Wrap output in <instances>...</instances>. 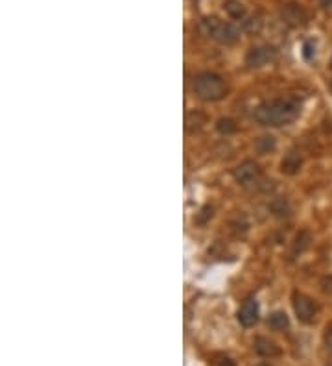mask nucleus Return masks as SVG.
I'll list each match as a JSON object with an SVG mask.
<instances>
[{
    "instance_id": "2eb2a0df",
    "label": "nucleus",
    "mask_w": 332,
    "mask_h": 366,
    "mask_svg": "<svg viewBox=\"0 0 332 366\" xmlns=\"http://www.w3.org/2000/svg\"><path fill=\"white\" fill-rule=\"evenodd\" d=\"M225 11H227V15L231 17V19H236V21H244L246 19V8L242 6L240 2H236V0L225 2Z\"/></svg>"
},
{
    "instance_id": "6e6552de",
    "label": "nucleus",
    "mask_w": 332,
    "mask_h": 366,
    "mask_svg": "<svg viewBox=\"0 0 332 366\" xmlns=\"http://www.w3.org/2000/svg\"><path fill=\"white\" fill-rule=\"evenodd\" d=\"M238 322L244 327H253L258 322V301L255 298H249L244 301V305L238 311Z\"/></svg>"
},
{
    "instance_id": "f8f14e48",
    "label": "nucleus",
    "mask_w": 332,
    "mask_h": 366,
    "mask_svg": "<svg viewBox=\"0 0 332 366\" xmlns=\"http://www.w3.org/2000/svg\"><path fill=\"white\" fill-rule=\"evenodd\" d=\"M205 122H207V116L203 115L201 111H190V113H187V116H185V128H187L188 133L198 132Z\"/></svg>"
},
{
    "instance_id": "9b49d317",
    "label": "nucleus",
    "mask_w": 332,
    "mask_h": 366,
    "mask_svg": "<svg viewBox=\"0 0 332 366\" xmlns=\"http://www.w3.org/2000/svg\"><path fill=\"white\" fill-rule=\"evenodd\" d=\"M255 351L262 357H277L281 353L279 346L275 344L273 341L266 339V337H258L257 342H255Z\"/></svg>"
},
{
    "instance_id": "20e7f679",
    "label": "nucleus",
    "mask_w": 332,
    "mask_h": 366,
    "mask_svg": "<svg viewBox=\"0 0 332 366\" xmlns=\"http://www.w3.org/2000/svg\"><path fill=\"white\" fill-rule=\"evenodd\" d=\"M291 305H293V311H295V316H297L299 322H303V324H312L315 320L317 303H315L310 296L303 294V292H293V296H291Z\"/></svg>"
},
{
    "instance_id": "6ab92c4d",
    "label": "nucleus",
    "mask_w": 332,
    "mask_h": 366,
    "mask_svg": "<svg viewBox=\"0 0 332 366\" xmlns=\"http://www.w3.org/2000/svg\"><path fill=\"white\" fill-rule=\"evenodd\" d=\"M210 216H212V207H203L201 209V215H198V218H196V222L198 224H205L207 218H210Z\"/></svg>"
},
{
    "instance_id": "dca6fc26",
    "label": "nucleus",
    "mask_w": 332,
    "mask_h": 366,
    "mask_svg": "<svg viewBox=\"0 0 332 366\" xmlns=\"http://www.w3.org/2000/svg\"><path fill=\"white\" fill-rule=\"evenodd\" d=\"M270 211H271L275 216H279V218L290 216V206H288V202L284 198H275L273 202L270 204Z\"/></svg>"
},
{
    "instance_id": "f257e3e1",
    "label": "nucleus",
    "mask_w": 332,
    "mask_h": 366,
    "mask_svg": "<svg viewBox=\"0 0 332 366\" xmlns=\"http://www.w3.org/2000/svg\"><path fill=\"white\" fill-rule=\"evenodd\" d=\"M301 113V102L295 98H273L262 102L255 109V120L262 126H279L291 124Z\"/></svg>"
},
{
    "instance_id": "412c9836",
    "label": "nucleus",
    "mask_w": 332,
    "mask_h": 366,
    "mask_svg": "<svg viewBox=\"0 0 332 366\" xmlns=\"http://www.w3.org/2000/svg\"><path fill=\"white\" fill-rule=\"evenodd\" d=\"M216 366H236L234 365V361L229 357H224V359H220L218 363H216Z\"/></svg>"
},
{
    "instance_id": "393cba45",
    "label": "nucleus",
    "mask_w": 332,
    "mask_h": 366,
    "mask_svg": "<svg viewBox=\"0 0 332 366\" xmlns=\"http://www.w3.org/2000/svg\"><path fill=\"white\" fill-rule=\"evenodd\" d=\"M258 366H268V365H258Z\"/></svg>"
},
{
    "instance_id": "aec40b11",
    "label": "nucleus",
    "mask_w": 332,
    "mask_h": 366,
    "mask_svg": "<svg viewBox=\"0 0 332 366\" xmlns=\"http://www.w3.org/2000/svg\"><path fill=\"white\" fill-rule=\"evenodd\" d=\"M325 344H327V349L332 351V324L327 327V333H325Z\"/></svg>"
},
{
    "instance_id": "4be33fe9",
    "label": "nucleus",
    "mask_w": 332,
    "mask_h": 366,
    "mask_svg": "<svg viewBox=\"0 0 332 366\" xmlns=\"http://www.w3.org/2000/svg\"><path fill=\"white\" fill-rule=\"evenodd\" d=\"M317 2L323 9H332V0H317Z\"/></svg>"
},
{
    "instance_id": "a211bd4d",
    "label": "nucleus",
    "mask_w": 332,
    "mask_h": 366,
    "mask_svg": "<svg viewBox=\"0 0 332 366\" xmlns=\"http://www.w3.org/2000/svg\"><path fill=\"white\" fill-rule=\"evenodd\" d=\"M262 28V21L258 17H246L242 21V30L246 33H258Z\"/></svg>"
},
{
    "instance_id": "423d86ee",
    "label": "nucleus",
    "mask_w": 332,
    "mask_h": 366,
    "mask_svg": "<svg viewBox=\"0 0 332 366\" xmlns=\"http://www.w3.org/2000/svg\"><path fill=\"white\" fill-rule=\"evenodd\" d=\"M260 178V166L255 161H244L234 168V180L240 183L242 187H249L258 182Z\"/></svg>"
},
{
    "instance_id": "7ed1b4c3",
    "label": "nucleus",
    "mask_w": 332,
    "mask_h": 366,
    "mask_svg": "<svg viewBox=\"0 0 332 366\" xmlns=\"http://www.w3.org/2000/svg\"><path fill=\"white\" fill-rule=\"evenodd\" d=\"M194 92L198 94L201 100H207V102H216V100H222L227 92V85H225V80L220 74H214V72H201L194 78Z\"/></svg>"
},
{
    "instance_id": "1a4fd4ad",
    "label": "nucleus",
    "mask_w": 332,
    "mask_h": 366,
    "mask_svg": "<svg viewBox=\"0 0 332 366\" xmlns=\"http://www.w3.org/2000/svg\"><path fill=\"white\" fill-rule=\"evenodd\" d=\"M301 166H303V158H301V154L295 152V150H290V152L284 156V159L281 161V170H282V174H286V176H295L299 170H301Z\"/></svg>"
},
{
    "instance_id": "ddd939ff",
    "label": "nucleus",
    "mask_w": 332,
    "mask_h": 366,
    "mask_svg": "<svg viewBox=\"0 0 332 366\" xmlns=\"http://www.w3.org/2000/svg\"><path fill=\"white\" fill-rule=\"evenodd\" d=\"M268 325H270L273 331H286L288 325H290V320H288L286 313L275 311V313H271L270 318H268Z\"/></svg>"
},
{
    "instance_id": "0eeeda50",
    "label": "nucleus",
    "mask_w": 332,
    "mask_h": 366,
    "mask_svg": "<svg viewBox=\"0 0 332 366\" xmlns=\"http://www.w3.org/2000/svg\"><path fill=\"white\" fill-rule=\"evenodd\" d=\"M281 17L286 24L293 26V28L307 24V13H305V9L301 8L299 4H286L281 9Z\"/></svg>"
},
{
    "instance_id": "f3484780",
    "label": "nucleus",
    "mask_w": 332,
    "mask_h": 366,
    "mask_svg": "<svg viewBox=\"0 0 332 366\" xmlns=\"http://www.w3.org/2000/svg\"><path fill=\"white\" fill-rule=\"evenodd\" d=\"M216 130L220 133H224V135H231V133H234L238 130V126H236V122H234L232 118H229V116H222V118L216 122Z\"/></svg>"
},
{
    "instance_id": "4468645a",
    "label": "nucleus",
    "mask_w": 332,
    "mask_h": 366,
    "mask_svg": "<svg viewBox=\"0 0 332 366\" xmlns=\"http://www.w3.org/2000/svg\"><path fill=\"white\" fill-rule=\"evenodd\" d=\"M275 148H277V142H275V137H271V135H264V137L255 141V150L258 154H262V156L271 154Z\"/></svg>"
},
{
    "instance_id": "b1692460",
    "label": "nucleus",
    "mask_w": 332,
    "mask_h": 366,
    "mask_svg": "<svg viewBox=\"0 0 332 366\" xmlns=\"http://www.w3.org/2000/svg\"><path fill=\"white\" fill-rule=\"evenodd\" d=\"M327 366H332V361H331V363H329V365H327Z\"/></svg>"
},
{
    "instance_id": "9d476101",
    "label": "nucleus",
    "mask_w": 332,
    "mask_h": 366,
    "mask_svg": "<svg viewBox=\"0 0 332 366\" xmlns=\"http://www.w3.org/2000/svg\"><path fill=\"white\" fill-rule=\"evenodd\" d=\"M310 242H312V235L308 229H301V231L295 235V239L291 242V259L299 257L301 253H305L308 248H310Z\"/></svg>"
},
{
    "instance_id": "5701e85b",
    "label": "nucleus",
    "mask_w": 332,
    "mask_h": 366,
    "mask_svg": "<svg viewBox=\"0 0 332 366\" xmlns=\"http://www.w3.org/2000/svg\"><path fill=\"white\" fill-rule=\"evenodd\" d=\"M305 58L312 59V45H310V43H307V45H305Z\"/></svg>"
},
{
    "instance_id": "39448f33",
    "label": "nucleus",
    "mask_w": 332,
    "mask_h": 366,
    "mask_svg": "<svg viewBox=\"0 0 332 366\" xmlns=\"http://www.w3.org/2000/svg\"><path fill=\"white\" fill-rule=\"evenodd\" d=\"M275 58H277V50L273 46H255V48L248 50L246 65L249 69H260V67L275 61Z\"/></svg>"
},
{
    "instance_id": "f03ea898",
    "label": "nucleus",
    "mask_w": 332,
    "mask_h": 366,
    "mask_svg": "<svg viewBox=\"0 0 332 366\" xmlns=\"http://www.w3.org/2000/svg\"><path fill=\"white\" fill-rule=\"evenodd\" d=\"M199 32L205 37L222 45H234L240 39V30L229 23H222L218 17H205L199 21Z\"/></svg>"
}]
</instances>
